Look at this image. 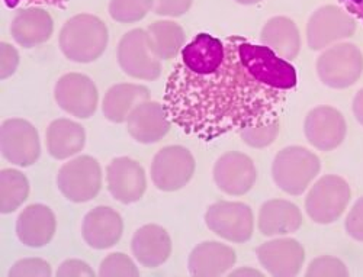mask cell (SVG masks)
I'll return each instance as SVG.
<instances>
[{
    "label": "cell",
    "instance_id": "40",
    "mask_svg": "<svg viewBox=\"0 0 363 277\" xmlns=\"http://www.w3.org/2000/svg\"><path fill=\"white\" fill-rule=\"evenodd\" d=\"M353 113L360 125H363V87L357 91L353 99Z\"/></svg>",
    "mask_w": 363,
    "mask_h": 277
},
{
    "label": "cell",
    "instance_id": "16",
    "mask_svg": "<svg viewBox=\"0 0 363 277\" xmlns=\"http://www.w3.org/2000/svg\"><path fill=\"white\" fill-rule=\"evenodd\" d=\"M256 254L264 270L277 277L299 274L306 260L304 247L294 238L270 239L260 245Z\"/></svg>",
    "mask_w": 363,
    "mask_h": 277
},
{
    "label": "cell",
    "instance_id": "44",
    "mask_svg": "<svg viewBox=\"0 0 363 277\" xmlns=\"http://www.w3.org/2000/svg\"><path fill=\"white\" fill-rule=\"evenodd\" d=\"M4 2H5V5H6L8 8L13 9V8H16V6L19 5L21 0H4Z\"/></svg>",
    "mask_w": 363,
    "mask_h": 277
},
{
    "label": "cell",
    "instance_id": "43",
    "mask_svg": "<svg viewBox=\"0 0 363 277\" xmlns=\"http://www.w3.org/2000/svg\"><path fill=\"white\" fill-rule=\"evenodd\" d=\"M234 2H237L240 5H256V4L262 2V0H234Z\"/></svg>",
    "mask_w": 363,
    "mask_h": 277
},
{
    "label": "cell",
    "instance_id": "24",
    "mask_svg": "<svg viewBox=\"0 0 363 277\" xmlns=\"http://www.w3.org/2000/svg\"><path fill=\"white\" fill-rule=\"evenodd\" d=\"M52 30V18L41 8H28L19 11L11 26L13 40L25 48H34L44 44L51 38Z\"/></svg>",
    "mask_w": 363,
    "mask_h": 277
},
{
    "label": "cell",
    "instance_id": "33",
    "mask_svg": "<svg viewBox=\"0 0 363 277\" xmlns=\"http://www.w3.org/2000/svg\"><path fill=\"white\" fill-rule=\"evenodd\" d=\"M308 277H317V276H349V270L346 267V264L336 257L331 256H321L318 259H314L306 273Z\"/></svg>",
    "mask_w": 363,
    "mask_h": 277
},
{
    "label": "cell",
    "instance_id": "15",
    "mask_svg": "<svg viewBox=\"0 0 363 277\" xmlns=\"http://www.w3.org/2000/svg\"><path fill=\"white\" fill-rule=\"evenodd\" d=\"M346 131L345 116L333 106L314 108L304 122L307 141L320 151L336 149L345 141Z\"/></svg>",
    "mask_w": 363,
    "mask_h": 277
},
{
    "label": "cell",
    "instance_id": "12",
    "mask_svg": "<svg viewBox=\"0 0 363 277\" xmlns=\"http://www.w3.org/2000/svg\"><path fill=\"white\" fill-rule=\"evenodd\" d=\"M57 105L72 116L89 119L98 108V89L92 79L82 73L65 74L55 84Z\"/></svg>",
    "mask_w": 363,
    "mask_h": 277
},
{
    "label": "cell",
    "instance_id": "37",
    "mask_svg": "<svg viewBox=\"0 0 363 277\" xmlns=\"http://www.w3.org/2000/svg\"><path fill=\"white\" fill-rule=\"evenodd\" d=\"M55 274L58 277H74V276H77V277H83V276L92 277V276H95V271L87 263H84L82 260H77V259H70V260H66L65 263L60 264Z\"/></svg>",
    "mask_w": 363,
    "mask_h": 277
},
{
    "label": "cell",
    "instance_id": "26",
    "mask_svg": "<svg viewBox=\"0 0 363 277\" xmlns=\"http://www.w3.org/2000/svg\"><path fill=\"white\" fill-rule=\"evenodd\" d=\"M48 154L55 160H66L79 154L86 144L84 128L77 122L62 118L52 120L45 132Z\"/></svg>",
    "mask_w": 363,
    "mask_h": 277
},
{
    "label": "cell",
    "instance_id": "35",
    "mask_svg": "<svg viewBox=\"0 0 363 277\" xmlns=\"http://www.w3.org/2000/svg\"><path fill=\"white\" fill-rule=\"evenodd\" d=\"M194 0H148L150 11L159 16L179 18L189 12Z\"/></svg>",
    "mask_w": 363,
    "mask_h": 277
},
{
    "label": "cell",
    "instance_id": "8",
    "mask_svg": "<svg viewBox=\"0 0 363 277\" xmlns=\"http://www.w3.org/2000/svg\"><path fill=\"white\" fill-rule=\"evenodd\" d=\"M195 173L192 152L182 145L162 148L151 163V180L162 192L184 189Z\"/></svg>",
    "mask_w": 363,
    "mask_h": 277
},
{
    "label": "cell",
    "instance_id": "18",
    "mask_svg": "<svg viewBox=\"0 0 363 277\" xmlns=\"http://www.w3.org/2000/svg\"><path fill=\"white\" fill-rule=\"evenodd\" d=\"M130 135L140 144H155L162 141L170 131L172 122L164 105L159 102L140 103L127 119Z\"/></svg>",
    "mask_w": 363,
    "mask_h": 277
},
{
    "label": "cell",
    "instance_id": "13",
    "mask_svg": "<svg viewBox=\"0 0 363 277\" xmlns=\"http://www.w3.org/2000/svg\"><path fill=\"white\" fill-rule=\"evenodd\" d=\"M256 167L253 160L243 152L228 151L214 166V180L218 189L230 196H243L256 183Z\"/></svg>",
    "mask_w": 363,
    "mask_h": 277
},
{
    "label": "cell",
    "instance_id": "11",
    "mask_svg": "<svg viewBox=\"0 0 363 277\" xmlns=\"http://www.w3.org/2000/svg\"><path fill=\"white\" fill-rule=\"evenodd\" d=\"M356 22L339 6L325 5L317 9L307 23V43L313 51L353 37Z\"/></svg>",
    "mask_w": 363,
    "mask_h": 277
},
{
    "label": "cell",
    "instance_id": "4",
    "mask_svg": "<svg viewBox=\"0 0 363 277\" xmlns=\"http://www.w3.org/2000/svg\"><path fill=\"white\" fill-rule=\"evenodd\" d=\"M350 186L336 174H327L317 180L306 198L308 217L320 225L336 222L350 202Z\"/></svg>",
    "mask_w": 363,
    "mask_h": 277
},
{
    "label": "cell",
    "instance_id": "10",
    "mask_svg": "<svg viewBox=\"0 0 363 277\" xmlns=\"http://www.w3.org/2000/svg\"><path fill=\"white\" fill-rule=\"evenodd\" d=\"M2 156L9 163L19 167H29L41 156V142L37 128L25 119H6L0 131Z\"/></svg>",
    "mask_w": 363,
    "mask_h": 277
},
{
    "label": "cell",
    "instance_id": "38",
    "mask_svg": "<svg viewBox=\"0 0 363 277\" xmlns=\"http://www.w3.org/2000/svg\"><path fill=\"white\" fill-rule=\"evenodd\" d=\"M2 73H0V79L6 80L9 79L19 66V54L16 48H13L8 43H2Z\"/></svg>",
    "mask_w": 363,
    "mask_h": 277
},
{
    "label": "cell",
    "instance_id": "39",
    "mask_svg": "<svg viewBox=\"0 0 363 277\" xmlns=\"http://www.w3.org/2000/svg\"><path fill=\"white\" fill-rule=\"evenodd\" d=\"M339 2L345 6L349 15L354 16L363 23V0H339Z\"/></svg>",
    "mask_w": 363,
    "mask_h": 277
},
{
    "label": "cell",
    "instance_id": "7",
    "mask_svg": "<svg viewBox=\"0 0 363 277\" xmlns=\"http://www.w3.org/2000/svg\"><path fill=\"white\" fill-rule=\"evenodd\" d=\"M57 184L67 200L73 203L90 202L102 189V169L96 159L79 156L60 169Z\"/></svg>",
    "mask_w": 363,
    "mask_h": 277
},
{
    "label": "cell",
    "instance_id": "25",
    "mask_svg": "<svg viewBox=\"0 0 363 277\" xmlns=\"http://www.w3.org/2000/svg\"><path fill=\"white\" fill-rule=\"evenodd\" d=\"M151 98L150 90L143 84L135 83H121L112 86L104 98L102 111L108 120L113 124L127 122L130 113Z\"/></svg>",
    "mask_w": 363,
    "mask_h": 277
},
{
    "label": "cell",
    "instance_id": "14",
    "mask_svg": "<svg viewBox=\"0 0 363 277\" xmlns=\"http://www.w3.org/2000/svg\"><path fill=\"white\" fill-rule=\"evenodd\" d=\"M108 191L124 205L138 202L147 191L144 169L130 157H116L106 167Z\"/></svg>",
    "mask_w": 363,
    "mask_h": 277
},
{
    "label": "cell",
    "instance_id": "19",
    "mask_svg": "<svg viewBox=\"0 0 363 277\" xmlns=\"http://www.w3.org/2000/svg\"><path fill=\"white\" fill-rule=\"evenodd\" d=\"M57 228L55 215L50 206L34 203L25 208L16 221V234L22 244L41 249L52 239Z\"/></svg>",
    "mask_w": 363,
    "mask_h": 277
},
{
    "label": "cell",
    "instance_id": "6",
    "mask_svg": "<svg viewBox=\"0 0 363 277\" xmlns=\"http://www.w3.org/2000/svg\"><path fill=\"white\" fill-rule=\"evenodd\" d=\"M116 58L119 67L133 79L153 81L162 74V60L151 50L144 29H133L121 38Z\"/></svg>",
    "mask_w": 363,
    "mask_h": 277
},
{
    "label": "cell",
    "instance_id": "27",
    "mask_svg": "<svg viewBox=\"0 0 363 277\" xmlns=\"http://www.w3.org/2000/svg\"><path fill=\"white\" fill-rule=\"evenodd\" d=\"M263 45L284 60H295L301 50V37L296 23L286 16L270 18L260 34Z\"/></svg>",
    "mask_w": 363,
    "mask_h": 277
},
{
    "label": "cell",
    "instance_id": "36",
    "mask_svg": "<svg viewBox=\"0 0 363 277\" xmlns=\"http://www.w3.org/2000/svg\"><path fill=\"white\" fill-rule=\"evenodd\" d=\"M346 231L347 234L356 239L363 242V196L356 200L352 206L346 218Z\"/></svg>",
    "mask_w": 363,
    "mask_h": 277
},
{
    "label": "cell",
    "instance_id": "23",
    "mask_svg": "<svg viewBox=\"0 0 363 277\" xmlns=\"http://www.w3.org/2000/svg\"><path fill=\"white\" fill-rule=\"evenodd\" d=\"M302 225V213L296 205L285 199H272L259 210V231L264 237L288 235Z\"/></svg>",
    "mask_w": 363,
    "mask_h": 277
},
{
    "label": "cell",
    "instance_id": "9",
    "mask_svg": "<svg viewBox=\"0 0 363 277\" xmlns=\"http://www.w3.org/2000/svg\"><path fill=\"white\" fill-rule=\"evenodd\" d=\"M206 227L230 242H246L253 235L255 217L249 205L243 202L221 200L211 205L205 213Z\"/></svg>",
    "mask_w": 363,
    "mask_h": 277
},
{
    "label": "cell",
    "instance_id": "1",
    "mask_svg": "<svg viewBox=\"0 0 363 277\" xmlns=\"http://www.w3.org/2000/svg\"><path fill=\"white\" fill-rule=\"evenodd\" d=\"M225 57L209 74L177 63L164 89V109L173 125L202 141L278 120L296 70L266 45L240 35L224 40Z\"/></svg>",
    "mask_w": 363,
    "mask_h": 277
},
{
    "label": "cell",
    "instance_id": "42",
    "mask_svg": "<svg viewBox=\"0 0 363 277\" xmlns=\"http://www.w3.org/2000/svg\"><path fill=\"white\" fill-rule=\"evenodd\" d=\"M230 276H263V273L259 270H253L250 267H241L238 270L231 271Z\"/></svg>",
    "mask_w": 363,
    "mask_h": 277
},
{
    "label": "cell",
    "instance_id": "2",
    "mask_svg": "<svg viewBox=\"0 0 363 277\" xmlns=\"http://www.w3.org/2000/svg\"><path fill=\"white\" fill-rule=\"evenodd\" d=\"M108 28L95 15L80 13L70 18L60 30V50L74 63L86 64L98 60L106 50Z\"/></svg>",
    "mask_w": 363,
    "mask_h": 277
},
{
    "label": "cell",
    "instance_id": "31",
    "mask_svg": "<svg viewBox=\"0 0 363 277\" xmlns=\"http://www.w3.org/2000/svg\"><path fill=\"white\" fill-rule=\"evenodd\" d=\"M281 130V122L274 120L270 124L266 125H256L246 128L243 131H240V137L243 140L245 144H247L252 148H264L270 144H274V141L278 138Z\"/></svg>",
    "mask_w": 363,
    "mask_h": 277
},
{
    "label": "cell",
    "instance_id": "3",
    "mask_svg": "<svg viewBox=\"0 0 363 277\" xmlns=\"http://www.w3.org/2000/svg\"><path fill=\"white\" fill-rule=\"evenodd\" d=\"M320 170V159L313 151L301 145H291L277 154L272 164V177L281 191L299 196L307 191Z\"/></svg>",
    "mask_w": 363,
    "mask_h": 277
},
{
    "label": "cell",
    "instance_id": "34",
    "mask_svg": "<svg viewBox=\"0 0 363 277\" xmlns=\"http://www.w3.org/2000/svg\"><path fill=\"white\" fill-rule=\"evenodd\" d=\"M9 276L11 277H25V276L48 277L51 276V267L43 259H37V257L22 259L12 266Z\"/></svg>",
    "mask_w": 363,
    "mask_h": 277
},
{
    "label": "cell",
    "instance_id": "30",
    "mask_svg": "<svg viewBox=\"0 0 363 277\" xmlns=\"http://www.w3.org/2000/svg\"><path fill=\"white\" fill-rule=\"evenodd\" d=\"M148 0H111L109 15L119 23H135L147 16Z\"/></svg>",
    "mask_w": 363,
    "mask_h": 277
},
{
    "label": "cell",
    "instance_id": "20",
    "mask_svg": "<svg viewBox=\"0 0 363 277\" xmlns=\"http://www.w3.org/2000/svg\"><path fill=\"white\" fill-rule=\"evenodd\" d=\"M131 250L140 264L147 268H156L169 260L172 254V239L163 227L148 224L135 231L131 241Z\"/></svg>",
    "mask_w": 363,
    "mask_h": 277
},
{
    "label": "cell",
    "instance_id": "29",
    "mask_svg": "<svg viewBox=\"0 0 363 277\" xmlns=\"http://www.w3.org/2000/svg\"><path fill=\"white\" fill-rule=\"evenodd\" d=\"M29 195V181L26 176L13 169L0 173V212L4 215L15 212Z\"/></svg>",
    "mask_w": 363,
    "mask_h": 277
},
{
    "label": "cell",
    "instance_id": "32",
    "mask_svg": "<svg viewBox=\"0 0 363 277\" xmlns=\"http://www.w3.org/2000/svg\"><path fill=\"white\" fill-rule=\"evenodd\" d=\"M99 274L104 277H135L140 274V271L135 263L127 254L112 253L101 263Z\"/></svg>",
    "mask_w": 363,
    "mask_h": 277
},
{
    "label": "cell",
    "instance_id": "28",
    "mask_svg": "<svg viewBox=\"0 0 363 277\" xmlns=\"http://www.w3.org/2000/svg\"><path fill=\"white\" fill-rule=\"evenodd\" d=\"M151 50L160 60H173L185 47L186 35L179 23L157 21L147 28Z\"/></svg>",
    "mask_w": 363,
    "mask_h": 277
},
{
    "label": "cell",
    "instance_id": "5",
    "mask_svg": "<svg viewBox=\"0 0 363 277\" xmlns=\"http://www.w3.org/2000/svg\"><path fill=\"white\" fill-rule=\"evenodd\" d=\"M363 73V54L352 43H340L325 50L317 60V74L331 89L353 86Z\"/></svg>",
    "mask_w": 363,
    "mask_h": 277
},
{
    "label": "cell",
    "instance_id": "17",
    "mask_svg": "<svg viewBox=\"0 0 363 277\" xmlns=\"http://www.w3.org/2000/svg\"><path fill=\"white\" fill-rule=\"evenodd\" d=\"M124 232L121 215L109 206L90 209L82 224V237L90 249L106 250L116 245Z\"/></svg>",
    "mask_w": 363,
    "mask_h": 277
},
{
    "label": "cell",
    "instance_id": "22",
    "mask_svg": "<svg viewBox=\"0 0 363 277\" xmlns=\"http://www.w3.org/2000/svg\"><path fill=\"white\" fill-rule=\"evenodd\" d=\"M235 260L237 254L230 245L217 241H205L192 250L188 267L192 276L214 277L225 274L235 264Z\"/></svg>",
    "mask_w": 363,
    "mask_h": 277
},
{
    "label": "cell",
    "instance_id": "21",
    "mask_svg": "<svg viewBox=\"0 0 363 277\" xmlns=\"http://www.w3.org/2000/svg\"><path fill=\"white\" fill-rule=\"evenodd\" d=\"M224 57V41L202 33L180 51V63L191 73L209 74L221 66Z\"/></svg>",
    "mask_w": 363,
    "mask_h": 277
},
{
    "label": "cell",
    "instance_id": "41",
    "mask_svg": "<svg viewBox=\"0 0 363 277\" xmlns=\"http://www.w3.org/2000/svg\"><path fill=\"white\" fill-rule=\"evenodd\" d=\"M28 5H44V6H55L63 8L67 0H25Z\"/></svg>",
    "mask_w": 363,
    "mask_h": 277
}]
</instances>
